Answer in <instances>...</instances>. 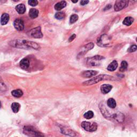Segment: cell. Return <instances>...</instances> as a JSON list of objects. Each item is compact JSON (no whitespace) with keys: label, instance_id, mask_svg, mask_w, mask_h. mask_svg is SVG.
Listing matches in <instances>:
<instances>
[{"label":"cell","instance_id":"f1b7e54d","mask_svg":"<svg viewBox=\"0 0 137 137\" xmlns=\"http://www.w3.org/2000/svg\"><path fill=\"white\" fill-rule=\"evenodd\" d=\"M136 51H137V46L136 45H133V46H131L128 50V52H130V53L135 52Z\"/></svg>","mask_w":137,"mask_h":137},{"label":"cell","instance_id":"2e32d148","mask_svg":"<svg viewBox=\"0 0 137 137\" xmlns=\"http://www.w3.org/2000/svg\"><path fill=\"white\" fill-rule=\"evenodd\" d=\"M39 11L37 9L34 8H32L30 9L29 11V16L30 18L32 19H35L38 17L39 15Z\"/></svg>","mask_w":137,"mask_h":137},{"label":"cell","instance_id":"7c38bea8","mask_svg":"<svg viewBox=\"0 0 137 137\" xmlns=\"http://www.w3.org/2000/svg\"><path fill=\"white\" fill-rule=\"evenodd\" d=\"M21 68L23 69H27L29 66V61L27 58H23L19 63Z\"/></svg>","mask_w":137,"mask_h":137},{"label":"cell","instance_id":"1f68e13d","mask_svg":"<svg viewBox=\"0 0 137 137\" xmlns=\"http://www.w3.org/2000/svg\"><path fill=\"white\" fill-rule=\"evenodd\" d=\"M72 2L73 3H77V2H78V1H72Z\"/></svg>","mask_w":137,"mask_h":137},{"label":"cell","instance_id":"4316f807","mask_svg":"<svg viewBox=\"0 0 137 137\" xmlns=\"http://www.w3.org/2000/svg\"><path fill=\"white\" fill-rule=\"evenodd\" d=\"M6 87L5 85V83L3 82L2 79L0 77V91H6Z\"/></svg>","mask_w":137,"mask_h":137},{"label":"cell","instance_id":"52a82bcc","mask_svg":"<svg viewBox=\"0 0 137 137\" xmlns=\"http://www.w3.org/2000/svg\"><path fill=\"white\" fill-rule=\"evenodd\" d=\"M29 34L32 37L36 39L41 38L43 37V34L41 32V27L40 26L30 30V31L29 32Z\"/></svg>","mask_w":137,"mask_h":137},{"label":"cell","instance_id":"44dd1931","mask_svg":"<svg viewBox=\"0 0 137 137\" xmlns=\"http://www.w3.org/2000/svg\"><path fill=\"white\" fill-rule=\"evenodd\" d=\"M107 105L109 108L114 109L116 107V102L112 98H110L107 101Z\"/></svg>","mask_w":137,"mask_h":137},{"label":"cell","instance_id":"e0dca14e","mask_svg":"<svg viewBox=\"0 0 137 137\" xmlns=\"http://www.w3.org/2000/svg\"><path fill=\"white\" fill-rule=\"evenodd\" d=\"M118 67V63L116 61H113L110 64L108 65L107 70L109 71H113L116 70Z\"/></svg>","mask_w":137,"mask_h":137},{"label":"cell","instance_id":"d6986e66","mask_svg":"<svg viewBox=\"0 0 137 137\" xmlns=\"http://www.w3.org/2000/svg\"><path fill=\"white\" fill-rule=\"evenodd\" d=\"M12 95L14 96L15 98H21V96L23 95V92L21 89H15L14 91H12L11 92Z\"/></svg>","mask_w":137,"mask_h":137},{"label":"cell","instance_id":"83f0119b","mask_svg":"<svg viewBox=\"0 0 137 137\" xmlns=\"http://www.w3.org/2000/svg\"><path fill=\"white\" fill-rule=\"evenodd\" d=\"M28 3L30 5H31L32 6H35L36 5H37V4H38V1H36V0H30V1H28Z\"/></svg>","mask_w":137,"mask_h":137},{"label":"cell","instance_id":"ffe728a7","mask_svg":"<svg viewBox=\"0 0 137 137\" xmlns=\"http://www.w3.org/2000/svg\"><path fill=\"white\" fill-rule=\"evenodd\" d=\"M113 117L117 121L119 122H121V121H123L124 119V116L123 115L122 113H115V114L113 115Z\"/></svg>","mask_w":137,"mask_h":137},{"label":"cell","instance_id":"5b68a950","mask_svg":"<svg viewBox=\"0 0 137 137\" xmlns=\"http://www.w3.org/2000/svg\"><path fill=\"white\" fill-rule=\"evenodd\" d=\"M110 41L111 40L109 36L106 34H103L98 39V45L102 47H106L109 46Z\"/></svg>","mask_w":137,"mask_h":137},{"label":"cell","instance_id":"3957f363","mask_svg":"<svg viewBox=\"0 0 137 137\" xmlns=\"http://www.w3.org/2000/svg\"><path fill=\"white\" fill-rule=\"evenodd\" d=\"M105 58L104 57L100 55H96L87 59L86 64L89 66H95L99 65L102 60Z\"/></svg>","mask_w":137,"mask_h":137},{"label":"cell","instance_id":"7a4b0ae2","mask_svg":"<svg viewBox=\"0 0 137 137\" xmlns=\"http://www.w3.org/2000/svg\"><path fill=\"white\" fill-rule=\"evenodd\" d=\"M24 134L29 137H43L44 135L40 132L38 131L32 126H25L23 130Z\"/></svg>","mask_w":137,"mask_h":137},{"label":"cell","instance_id":"f546056e","mask_svg":"<svg viewBox=\"0 0 137 137\" xmlns=\"http://www.w3.org/2000/svg\"><path fill=\"white\" fill-rule=\"evenodd\" d=\"M76 37V35L75 34H73V35H72L69 39V42H72L73 40H74Z\"/></svg>","mask_w":137,"mask_h":137},{"label":"cell","instance_id":"4fadbf2b","mask_svg":"<svg viewBox=\"0 0 137 137\" xmlns=\"http://www.w3.org/2000/svg\"><path fill=\"white\" fill-rule=\"evenodd\" d=\"M66 6V2L64 1H62L59 2L57 3L55 5V9L57 11H60L61 10L65 8Z\"/></svg>","mask_w":137,"mask_h":137},{"label":"cell","instance_id":"30bf717a","mask_svg":"<svg viewBox=\"0 0 137 137\" xmlns=\"http://www.w3.org/2000/svg\"><path fill=\"white\" fill-rule=\"evenodd\" d=\"M98 72L94 71V70H88V71H86L83 72L82 73V76L83 78H91L93 76H95Z\"/></svg>","mask_w":137,"mask_h":137},{"label":"cell","instance_id":"ba28073f","mask_svg":"<svg viewBox=\"0 0 137 137\" xmlns=\"http://www.w3.org/2000/svg\"><path fill=\"white\" fill-rule=\"evenodd\" d=\"M15 28L19 31H23L24 28V24L23 22L21 19H17L14 22Z\"/></svg>","mask_w":137,"mask_h":137},{"label":"cell","instance_id":"7402d4cb","mask_svg":"<svg viewBox=\"0 0 137 137\" xmlns=\"http://www.w3.org/2000/svg\"><path fill=\"white\" fill-rule=\"evenodd\" d=\"M20 107H21V105H20L19 103L17 102H14L13 103H12L11 109L15 113L18 112L20 109Z\"/></svg>","mask_w":137,"mask_h":137},{"label":"cell","instance_id":"8992f818","mask_svg":"<svg viewBox=\"0 0 137 137\" xmlns=\"http://www.w3.org/2000/svg\"><path fill=\"white\" fill-rule=\"evenodd\" d=\"M129 1H121L118 0L115 2L114 5V10L116 11H118L126 8L129 5Z\"/></svg>","mask_w":137,"mask_h":137},{"label":"cell","instance_id":"9c48e42d","mask_svg":"<svg viewBox=\"0 0 137 137\" xmlns=\"http://www.w3.org/2000/svg\"><path fill=\"white\" fill-rule=\"evenodd\" d=\"M94 43L92 42L89 43H88V44L85 45V46H83V47L82 48V51L79 53L78 56H82V55H83L85 54V53L87 52V51L92 49L93 47H94Z\"/></svg>","mask_w":137,"mask_h":137},{"label":"cell","instance_id":"277c9868","mask_svg":"<svg viewBox=\"0 0 137 137\" xmlns=\"http://www.w3.org/2000/svg\"><path fill=\"white\" fill-rule=\"evenodd\" d=\"M82 128L88 132L95 131L98 128V124L96 123H91L88 122H83L81 124Z\"/></svg>","mask_w":137,"mask_h":137},{"label":"cell","instance_id":"9a60e30c","mask_svg":"<svg viewBox=\"0 0 137 137\" xmlns=\"http://www.w3.org/2000/svg\"><path fill=\"white\" fill-rule=\"evenodd\" d=\"M9 19H10V17L8 14L4 13V14H2V15L1 16V25H6L8 23V22L9 21Z\"/></svg>","mask_w":137,"mask_h":137},{"label":"cell","instance_id":"4dcf8cb0","mask_svg":"<svg viewBox=\"0 0 137 137\" xmlns=\"http://www.w3.org/2000/svg\"><path fill=\"white\" fill-rule=\"evenodd\" d=\"M88 2H89L88 1H82L81 2V5H86V4H87V3H88Z\"/></svg>","mask_w":137,"mask_h":137},{"label":"cell","instance_id":"cb8c5ba5","mask_svg":"<svg viewBox=\"0 0 137 137\" xmlns=\"http://www.w3.org/2000/svg\"><path fill=\"white\" fill-rule=\"evenodd\" d=\"M127 68H128V63H127L126 61H123L121 63V67H120L119 69V71H124L126 70Z\"/></svg>","mask_w":137,"mask_h":137},{"label":"cell","instance_id":"ac0fdd59","mask_svg":"<svg viewBox=\"0 0 137 137\" xmlns=\"http://www.w3.org/2000/svg\"><path fill=\"white\" fill-rule=\"evenodd\" d=\"M133 21H134V19L131 17H127L124 19L123 23L124 25L129 26L132 24Z\"/></svg>","mask_w":137,"mask_h":137},{"label":"cell","instance_id":"484cf974","mask_svg":"<svg viewBox=\"0 0 137 137\" xmlns=\"http://www.w3.org/2000/svg\"><path fill=\"white\" fill-rule=\"evenodd\" d=\"M78 19V16L77 15H72L71 17H70V22L71 24H73V23H76Z\"/></svg>","mask_w":137,"mask_h":137},{"label":"cell","instance_id":"d4e9b609","mask_svg":"<svg viewBox=\"0 0 137 137\" xmlns=\"http://www.w3.org/2000/svg\"><path fill=\"white\" fill-rule=\"evenodd\" d=\"M55 18L58 20H62L65 18V14L63 12H58L55 14Z\"/></svg>","mask_w":137,"mask_h":137},{"label":"cell","instance_id":"603a6c76","mask_svg":"<svg viewBox=\"0 0 137 137\" xmlns=\"http://www.w3.org/2000/svg\"><path fill=\"white\" fill-rule=\"evenodd\" d=\"M83 116L84 117L87 119H91L94 116V113L91 110H89V111H88L87 112H86L84 115H83Z\"/></svg>","mask_w":137,"mask_h":137},{"label":"cell","instance_id":"8fae6325","mask_svg":"<svg viewBox=\"0 0 137 137\" xmlns=\"http://www.w3.org/2000/svg\"><path fill=\"white\" fill-rule=\"evenodd\" d=\"M112 88V86L109 84H103L101 86V91L104 94H107Z\"/></svg>","mask_w":137,"mask_h":137},{"label":"cell","instance_id":"5bb4252c","mask_svg":"<svg viewBox=\"0 0 137 137\" xmlns=\"http://www.w3.org/2000/svg\"><path fill=\"white\" fill-rule=\"evenodd\" d=\"M16 10L19 14H23L26 11V7L24 4H19L16 6Z\"/></svg>","mask_w":137,"mask_h":137},{"label":"cell","instance_id":"d6a6232c","mask_svg":"<svg viewBox=\"0 0 137 137\" xmlns=\"http://www.w3.org/2000/svg\"><path fill=\"white\" fill-rule=\"evenodd\" d=\"M1 102H0V108H1Z\"/></svg>","mask_w":137,"mask_h":137},{"label":"cell","instance_id":"6da1fadb","mask_svg":"<svg viewBox=\"0 0 137 137\" xmlns=\"http://www.w3.org/2000/svg\"><path fill=\"white\" fill-rule=\"evenodd\" d=\"M113 80H115V79L112 76L106 75H101L89 79V81L85 82L82 84L85 86H89L95 84V83H98L102 81H113Z\"/></svg>","mask_w":137,"mask_h":137}]
</instances>
